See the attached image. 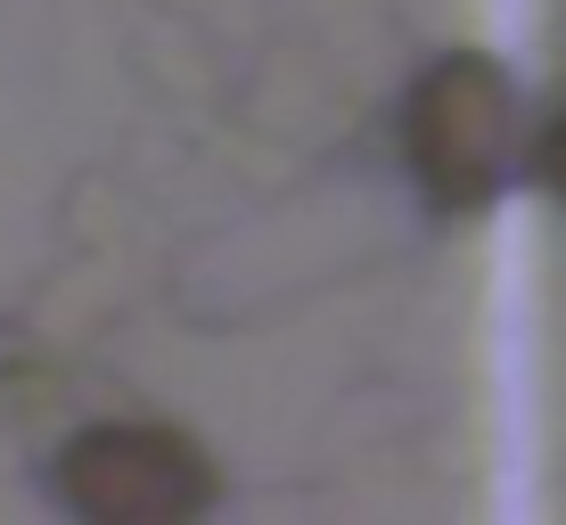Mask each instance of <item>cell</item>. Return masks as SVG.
<instances>
[{"mask_svg": "<svg viewBox=\"0 0 566 525\" xmlns=\"http://www.w3.org/2000/svg\"><path fill=\"white\" fill-rule=\"evenodd\" d=\"M542 181H551V198H566V115H558V124H551V140H542Z\"/></svg>", "mask_w": 566, "mask_h": 525, "instance_id": "3957f363", "label": "cell"}, {"mask_svg": "<svg viewBox=\"0 0 566 525\" xmlns=\"http://www.w3.org/2000/svg\"><path fill=\"white\" fill-rule=\"evenodd\" d=\"M57 493L91 525H172L213 501V469L172 427H91L57 460Z\"/></svg>", "mask_w": 566, "mask_h": 525, "instance_id": "7a4b0ae2", "label": "cell"}, {"mask_svg": "<svg viewBox=\"0 0 566 525\" xmlns=\"http://www.w3.org/2000/svg\"><path fill=\"white\" fill-rule=\"evenodd\" d=\"M510 124H517V99L493 57H476V50L436 57L427 83L411 91V115H402V140H411L427 198L452 213L493 206L501 172H510Z\"/></svg>", "mask_w": 566, "mask_h": 525, "instance_id": "6da1fadb", "label": "cell"}]
</instances>
